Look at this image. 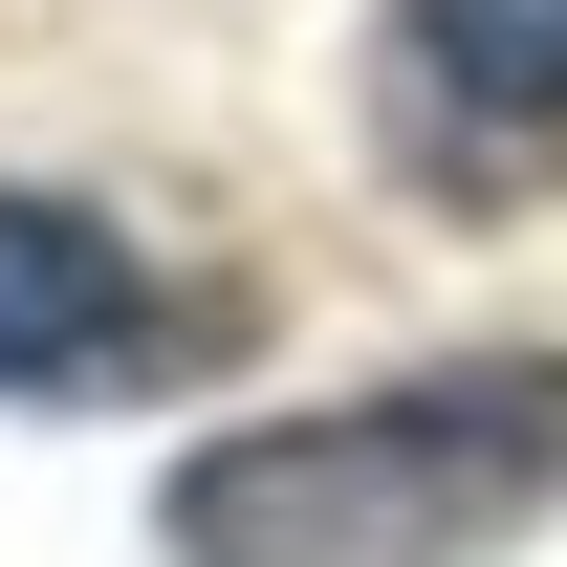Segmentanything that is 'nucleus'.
Returning <instances> with one entry per match:
<instances>
[{"label":"nucleus","instance_id":"1","mask_svg":"<svg viewBox=\"0 0 567 567\" xmlns=\"http://www.w3.org/2000/svg\"><path fill=\"white\" fill-rule=\"evenodd\" d=\"M546 502H567V350H458L393 393H328V415L197 436L153 481V546L175 567H502Z\"/></svg>","mask_w":567,"mask_h":567},{"label":"nucleus","instance_id":"2","mask_svg":"<svg viewBox=\"0 0 567 567\" xmlns=\"http://www.w3.org/2000/svg\"><path fill=\"white\" fill-rule=\"evenodd\" d=\"M393 153L436 197L567 175V0H393Z\"/></svg>","mask_w":567,"mask_h":567},{"label":"nucleus","instance_id":"3","mask_svg":"<svg viewBox=\"0 0 567 567\" xmlns=\"http://www.w3.org/2000/svg\"><path fill=\"white\" fill-rule=\"evenodd\" d=\"M153 328V284H132V240L87 197H0V393H66V371H110Z\"/></svg>","mask_w":567,"mask_h":567}]
</instances>
